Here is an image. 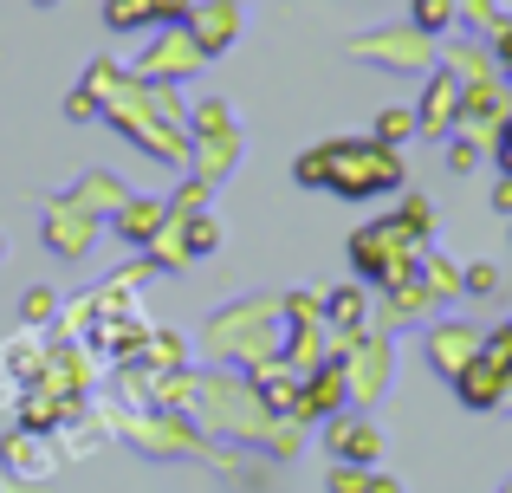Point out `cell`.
Masks as SVG:
<instances>
[{
    "mask_svg": "<svg viewBox=\"0 0 512 493\" xmlns=\"http://www.w3.org/2000/svg\"><path fill=\"white\" fill-rule=\"evenodd\" d=\"M350 260H357L363 279L402 286V279H415V266H422V247H415V234L389 215V221H370V228L350 234Z\"/></svg>",
    "mask_w": 512,
    "mask_h": 493,
    "instance_id": "6da1fadb",
    "label": "cell"
},
{
    "mask_svg": "<svg viewBox=\"0 0 512 493\" xmlns=\"http://www.w3.org/2000/svg\"><path fill=\"white\" fill-rule=\"evenodd\" d=\"M331 156V189L350 195V202H363V195H383L402 182V156L389 150V143H325Z\"/></svg>",
    "mask_w": 512,
    "mask_h": 493,
    "instance_id": "7a4b0ae2",
    "label": "cell"
},
{
    "mask_svg": "<svg viewBox=\"0 0 512 493\" xmlns=\"http://www.w3.org/2000/svg\"><path fill=\"white\" fill-rule=\"evenodd\" d=\"M454 124H461V78L435 72L428 91H422V104H415V130H422V137H448Z\"/></svg>",
    "mask_w": 512,
    "mask_h": 493,
    "instance_id": "3957f363",
    "label": "cell"
},
{
    "mask_svg": "<svg viewBox=\"0 0 512 493\" xmlns=\"http://www.w3.org/2000/svg\"><path fill=\"white\" fill-rule=\"evenodd\" d=\"M480 344H487V331H480V325H461V318H454V325H435V331H428V357H435L441 377H461V370L480 357Z\"/></svg>",
    "mask_w": 512,
    "mask_h": 493,
    "instance_id": "277c9868",
    "label": "cell"
},
{
    "mask_svg": "<svg viewBox=\"0 0 512 493\" xmlns=\"http://www.w3.org/2000/svg\"><path fill=\"white\" fill-rule=\"evenodd\" d=\"M454 390H461L467 409H500L506 396H512V370H500L493 357H474V364L454 377Z\"/></svg>",
    "mask_w": 512,
    "mask_h": 493,
    "instance_id": "5b68a950",
    "label": "cell"
},
{
    "mask_svg": "<svg viewBox=\"0 0 512 493\" xmlns=\"http://www.w3.org/2000/svg\"><path fill=\"white\" fill-rule=\"evenodd\" d=\"M331 448H338L350 468H370V461L383 455V435H376L370 422H331Z\"/></svg>",
    "mask_w": 512,
    "mask_h": 493,
    "instance_id": "8992f818",
    "label": "cell"
},
{
    "mask_svg": "<svg viewBox=\"0 0 512 493\" xmlns=\"http://www.w3.org/2000/svg\"><path fill=\"white\" fill-rule=\"evenodd\" d=\"M338 403H344V370L338 364H318V377L305 383V396L292 409H299V416H331Z\"/></svg>",
    "mask_w": 512,
    "mask_h": 493,
    "instance_id": "52a82bcc",
    "label": "cell"
},
{
    "mask_svg": "<svg viewBox=\"0 0 512 493\" xmlns=\"http://www.w3.org/2000/svg\"><path fill=\"white\" fill-rule=\"evenodd\" d=\"M325 318H331V325H344V338H357V331H363V292L357 286H338L325 299Z\"/></svg>",
    "mask_w": 512,
    "mask_h": 493,
    "instance_id": "ba28073f",
    "label": "cell"
},
{
    "mask_svg": "<svg viewBox=\"0 0 512 493\" xmlns=\"http://www.w3.org/2000/svg\"><path fill=\"white\" fill-rule=\"evenodd\" d=\"M454 13H461V0H415V26H422V33H441Z\"/></svg>",
    "mask_w": 512,
    "mask_h": 493,
    "instance_id": "9c48e42d",
    "label": "cell"
},
{
    "mask_svg": "<svg viewBox=\"0 0 512 493\" xmlns=\"http://www.w3.org/2000/svg\"><path fill=\"white\" fill-rule=\"evenodd\" d=\"M409 130H415V111H402V104H396V111H383V117H376V143H389V150H396V143L409 137Z\"/></svg>",
    "mask_w": 512,
    "mask_h": 493,
    "instance_id": "30bf717a",
    "label": "cell"
},
{
    "mask_svg": "<svg viewBox=\"0 0 512 493\" xmlns=\"http://www.w3.org/2000/svg\"><path fill=\"white\" fill-rule=\"evenodd\" d=\"M402 228H409L415 234V241H428V228H435V215H428V202H422V195H409V202H402Z\"/></svg>",
    "mask_w": 512,
    "mask_h": 493,
    "instance_id": "8fae6325",
    "label": "cell"
},
{
    "mask_svg": "<svg viewBox=\"0 0 512 493\" xmlns=\"http://www.w3.org/2000/svg\"><path fill=\"white\" fill-rule=\"evenodd\" d=\"M331 493H370V468H350L344 461V468L331 474Z\"/></svg>",
    "mask_w": 512,
    "mask_h": 493,
    "instance_id": "7c38bea8",
    "label": "cell"
},
{
    "mask_svg": "<svg viewBox=\"0 0 512 493\" xmlns=\"http://www.w3.org/2000/svg\"><path fill=\"white\" fill-rule=\"evenodd\" d=\"M461 292H500V273H493L487 260H480V266H467V273H461Z\"/></svg>",
    "mask_w": 512,
    "mask_h": 493,
    "instance_id": "4fadbf2b",
    "label": "cell"
},
{
    "mask_svg": "<svg viewBox=\"0 0 512 493\" xmlns=\"http://www.w3.org/2000/svg\"><path fill=\"white\" fill-rule=\"evenodd\" d=\"M487 156L500 163V176H512V117H506L500 130H493V150H487Z\"/></svg>",
    "mask_w": 512,
    "mask_h": 493,
    "instance_id": "5bb4252c",
    "label": "cell"
},
{
    "mask_svg": "<svg viewBox=\"0 0 512 493\" xmlns=\"http://www.w3.org/2000/svg\"><path fill=\"white\" fill-rule=\"evenodd\" d=\"M143 13H150V0H124V7H111V26H137Z\"/></svg>",
    "mask_w": 512,
    "mask_h": 493,
    "instance_id": "9a60e30c",
    "label": "cell"
},
{
    "mask_svg": "<svg viewBox=\"0 0 512 493\" xmlns=\"http://www.w3.org/2000/svg\"><path fill=\"white\" fill-rule=\"evenodd\" d=\"M480 156H487V150H474V143H467V137H461V143H454V156H448V163H454V169H474V163H480Z\"/></svg>",
    "mask_w": 512,
    "mask_h": 493,
    "instance_id": "2e32d148",
    "label": "cell"
},
{
    "mask_svg": "<svg viewBox=\"0 0 512 493\" xmlns=\"http://www.w3.org/2000/svg\"><path fill=\"white\" fill-rule=\"evenodd\" d=\"M493 208H500V215H512V176H500V189H493Z\"/></svg>",
    "mask_w": 512,
    "mask_h": 493,
    "instance_id": "e0dca14e",
    "label": "cell"
},
{
    "mask_svg": "<svg viewBox=\"0 0 512 493\" xmlns=\"http://www.w3.org/2000/svg\"><path fill=\"white\" fill-rule=\"evenodd\" d=\"M370 493H402V487L396 481H370Z\"/></svg>",
    "mask_w": 512,
    "mask_h": 493,
    "instance_id": "ac0fdd59",
    "label": "cell"
},
{
    "mask_svg": "<svg viewBox=\"0 0 512 493\" xmlns=\"http://www.w3.org/2000/svg\"><path fill=\"white\" fill-rule=\"evenodd\" d=\"M506 493H512V487H506Z\"/></svg>",
    "mask_w": 512,
    "mask_h": 493,
    "instance_id": "d6986e66",
    "label": "cell"
}]
</instances>
